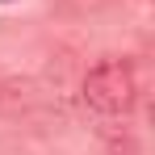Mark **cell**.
<instances>
[{"mask_svg":"<svg viewBox=\"0 0 155 155\" xmlns=\"http://www.w3.org/2000/svg\"><path fill=\"white\" fill-rule=\"evenodd\" d=\"M84 105L101 117H126L134 101H138V80H134V67L126 59H101L97 67H88L84 76V88H80Z\"/></svg>","mask_w":155,"mask_h":155,"instance_id":"1","label":"cell"}]
</instances>
